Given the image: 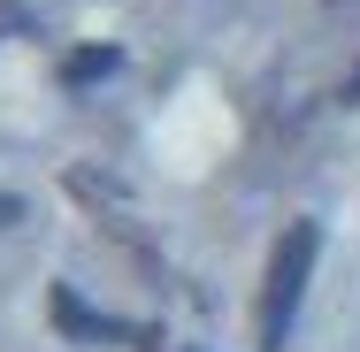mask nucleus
Returning <instances> with one entry per match:
<instances>
[{
    "instance_id": "obj_2",
    "label": "nucleus",
    "mask_w": 360,
    "mask_h": 352,
    "mask_svg": "<svg viewBox=\"0 0 360 352\" xmlns=\"http://www.w3.org/2000/svg\"><path fill=\"white\" fill-rule=\"evenodd\" d=\"M54 322H62V330H70L77 345H115V337H131V330H123V322H108V314H92V306H84V299H77L70 283H54Z\"/></svg>"
},
{
    "instance_id": "obj_4",
    "label": "nucleus",
    "mask_w": 360,
    "mask_h": 352,
    "mask_svg": "<svg viewBox=\"0 0 360 352\" xmlns=\"http://www.w3.org/2000/svg\"><path fill=\"white\" fill-rule=\"evenodd\" d=\"M345 107H360V62H353V77H345V92H338Z\"/></svg>"
},
{
    "instance_id": "obj_1",
    "label": "nucleus",
    "mask_w": 360,
    "mask_h": 352,
    "mask_svg": "<svg viewBox=\"0 0 360 352\" xmlns=\"http://www.w3.org/2000/svg\"><path fill=\"white\" fill-rule=\"evenodd\" d=\"M314 261H322V222H291L269 253V276H261V352H284L291 345V322L307 306V283H314Z\"/></svg>"
},
{
    "instance_id": "obj_3",
    "label": "nucleus",
    "mask_w": 360,
    "mask_h": 352,
    "mask_svg": "<svg viewBox=\"0 0 360 352\" xmlns=\"http://www.w3.org/2000/svg\"><path fill=\"white\" fill-rule=\"evenodd\" d=\"M108 70H123V54H115V46H92V54L70 62V84H92V77H108Z\"/></svg>"
}]
</instances>
